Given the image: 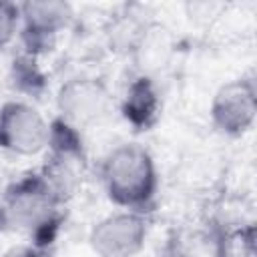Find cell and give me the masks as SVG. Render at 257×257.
Returning a JSON list of instances; mask_svg holds the SVG:
<instances>
[{
	"instance_id": "1",
	"label": "cell",
	"mask_w": 257,
	"mask_h": 257,
	"mask_svg": "<svg viewBox=\"0 0 257 257\" xmlns=\"http://www.w3.org/2000/svg\"><path fill=\"white\" fill-rule=\"evenodd\" d=\"M102 183L114 205L143 213L151 207L157 193L155 163L143 147L120 145L102 163Z\"/></svg>"
},
{
	"instance_id": "2",
	"label": "cell",
	"mask_w": 257,
	"mask_h": 257,
	"mask_svg": "<svg viewBox=\"0 0 257 257\" xmlns=\"http://www.w3.org/2000/svg\"><path fill=\"white\" fill-rule=\"evenodd\" d=\"M62 203L64 201L38 173L14 181L6 189L0 207L4 213L6 227L26 231L34 239L50 241L60 223Z\"/></svg>"
},
{
	"instance_id": "3",
	"label": "cell",
	"mask_w": 257,
	"mask_h": 257,
	"mask_svg": "<svg viewBox=\"0 0 257 257\" xmlns=\"http://www.w3.org/2000/svg\"><path fill=\"white\" fill-rule=\"evenodd\" d=\"M46 149L48 157L40 175L48 181L54 193L62 201H66L82 183V177L86 173V155L80 135L62 118H56L50 124Z\"/></svg>"
},
{
	"instance_id": "4",
	"label": "cell",
	"mask_w": 257,
	"mask_h": 257,
	"mask_svg": "<svg viewBox=\"0 0 257 257\" xmlns=\"http://www.w3.org/2000/svg\"><path fill=\"white\" fill-rule=\"evenodd\" d=\"M50 124L30 104L10 100L0 108V149L12 155H36L46 149Z\"/></svg>"
},
{
	"instance_id": "5",
	"label": "cell",
	"mask_w": 257,
	"mask_h": 257,
	"mask_svg": "<svg viewBox=\"0 0 257 257\" xmlns=\"http://www.w3.org/2000/svg\"><path fill=\"white\" fill-rule=\"evenodd\" d=\"M147 237L143 213H114L98 221L90 231V247L98 257H133Z\"/></svg>"
},
{
	"instance_id": "6",
	"label": "cell",
	"mask_w": 257,
	"mask_h": 257,
	"mask_svg": "<svg viewBox=\"0 0 257 257\" xmlns=\"http://www.w3.org/2000/svg\"><path fill=\"white\" fill-rule=\"evenodd\" d=\"M257 114V92L253 80L239 78L223 84L211 102V120L223 135L239 137L251 128Z\"/></svg>"
},
{
	"instance_id": "7",
	"label": "cell",
	"mask_w": 257,
	"mask_h": 257,
	"mask_svg": "<svg viewBox=\"0 0 257 257\" xmlns=\"http://www.w3.org/2000/svg\"><path fill=\"white\" fill-rule=\"evenodd\" d=\"M56 104L60 118L72 128H80L96 122L106 114L108 90L94 78H72L58 90Z\"/></svg>"
},
{
	"instance_id": "8",
	"label": "cell",
	"mask_w": 257,
	"mask_h": 257,
	"mask_svg": "<svg viewBox=\"0 0 257 257\" xmlns=\"http://www.w3.org/2000/svg\"><path fill=\"white\" fill-rule=\"evenodd\" d=\"M18 8L22 20V38L30 56L40 50H46L72 18L70 4L60 0L24 2Z\"/></svg>"
},
{
	"instance_id": "9",
	"label": "cell",
	"mask_w": 257,
	"mask_h": 257,
	"mask_svg": "<svg viewBox=\"0 0 257 257\" xmlns=\"http://www.w3.org/2000/svg\"><path fill=\"white\" fill-rule=\"evenodd\" d=\"M159 108H161V100L153 80L149 76L135 78L124 96V104H122L124 118L137 128H149L155 124L159 116Z\"/></svg>"
},
{
	"instance_id": "10",
	"label": "cell",
	"mask_w": 257,
	"mask_h": 257,
	"mask_svg": "<svg viewBox=\"0 0 257 257\" xmlns=\"http://www.w3.org/2000/svg\"><path fill=\"white\" fill-rule=\"evenodd\" d=\"M169 257H211L223 255L217 241H209V237H201L199 233L191 235H177L169 241L167 247Z\"/></svg>"
},
{
	"instance_id": "11",
	"label": "cell",
	"mask_w": 257,
	"mask_h": 257,
	"mask_svg": "<svg viewBox=\"0 0 257 257\" xmlns=\"http://www.w3.org/2000/svg\"><path fill=\"white\" fill-rule=\"evenodd\" d=\"M20 24V8L10 2H0V48L12 42Z\"/></svg>"
},
{
	"instance_id": "12",
	"label": "cell",
	"mask_w": 257,
	"mask_h": 257,
	"mask_svg": "<svg viewBox=\"0 0 257 257\" xmlns=\"http://www.w3.org/2000/svg\"><path fill=\"white\" fill-rule=\"evenodd\" d=\"M2 257H44L36 247H12Z\"/></svg>"
},
{
	"instance_id": "13",
	"label": "cell",
	"mask_w": 257,
	"mask_h": 257,
	"mask_svg": "<svg viewBox=\"0 0 257 257\" xmlns=\"http://www.w3.org/2000/svg\"><path fill=\"white\" fill-rule=\"evenodd\" d=\"M6 227V221H4V213H2V207H0V231Z\"/></svg>"
}]
</instances>
